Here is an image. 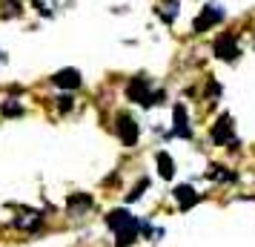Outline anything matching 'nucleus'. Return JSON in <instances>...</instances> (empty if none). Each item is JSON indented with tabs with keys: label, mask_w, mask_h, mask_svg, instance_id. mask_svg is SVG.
Returning a JSON list of instances; mask_svg holds the SVG:
<instances>
[{
	"label": "nucleus",
	"mask_w": 255,
	"mask_h": 247,
	"mask_svg": "<svg viewBox=\"0 0 255 247\" xmlns=\"http://www.w3.org/2000/svg\"><path fill=\"white\" fill-rule=\"evenodd\" d=\"M172 135L175 138H189L192 130H189V118H186V109L181 104L172 109Z\"/></svg>",
	"instance_id": "obj_7"
},
{
	"label": "nucleus",
	"mask_w": 255,
	"mask_h": 247,
	"mask_svg": "<svg viewBox=\"0 0 255 247\" xmlns=\"http://www.w3.org/2000/svg\"><path fill=\"white\" fill-rule=\"evenodd\" d=\"M106 224H109V230H115V233L132 230V227H143V222H138L129 210H112L106 216Z\"/></svg>",
	"instance_id": "obj_2"
},
{
	"label": "nucleus",
	"mask_w": 255,
	"mask_h": 247,
	"mask_svg": "<svg viewBox=\"0 0 255 247\" xmlns=\"http://www.w3.org/2000/svg\"><path fill=\"white\" fill-rule=\"evenodd\" d=\"M175 201H178L181 210H189V207L198 204V193L189 187V184H181V187H175Z\"/></svg>",
	"instance_id": "obj_9"
},
{
	"label": "nucleus",
	"mask_w": 255,
	"mask_h": 247,
	"mask_svg": "<svg viewBox=\"0 0 255 247\" xmlns=\"http://www.w3.org/2000/svg\"><path fill=\"white\" fill-rule=\"evenodd\" d=\"M6 12H9V14L20 12V3H14V0H9V3H6Z\"/></svg>",
	"instance_id": "obj_19"
},
{
	"label": "nucleus",
	"mask_w": 255,
	"mask_h": 247,
	"mask_svg": "<svg viewBox=\"0 0 255 247\" xmlns=\"http://www.w3.org/2000/svg\"><path fill=\"white\" fill-rule=\"evenodd\" d=\"M232 132H235V121L230 115H221L215 121V127H212V141L215 144H230Z\"/></svg>",
	"instance_id": "obj_6"
},
{
	"label": "nucleus",
	"mask_w": 255,
	"mask_h": 247,
	"mask_svg": "<svg viewBox=\"0 0 255 247\" xmlns=\"http://www.w3.org/2000/svg\"><path fill=\"white\" fill-rule=\"evenodd\" d=\"M158 173L166 181L175 176V164H172V158H169V153H158Z\"/></svg>",
	"instance_id": "obj_13"
},
{
	"label": "nucleus",
	"mask_w": 255,
	"mask_h": 247,
	"mask_svg": "<svg viewBox=\"0 0 255 247\" xmlns=\"http://www.w3.org/2000/svg\"><path fill=\"white\" fill-rule=\"evenodd\" d=\"M155 12H158V17H161L163 23H172L175 17H178V0H161Z\"/></svg>",
	"instance_id": "obj_11"
},
{
	"label": "nucleus",
	"mask_w": 255,
	"mask_h": 247,
	"mask_svg": "<svg viewBox=\"0 0 255 247\" xmlns=\"http://www.w3.org/2000/svg\"><path fill=\"white\" fill-rule=\"evenodd\" d=\"M66 207H69L72 216H78L81 210H89V207H92V199H89L86 193H78V196H72V199L66 201Z\"/></svg>",
	"instance_id": "obj_12"
},
{
	"label": "nucleus",
	"mask_w": 255,
	"mask_h": 247,
	"mask_svg": "<svg viewBox=\"0 0 255 247\" xmlns=\"http://www.w3.org/2000/svg\"><path fill=\"white\" fill-rule=\"evenodd\" d=\"M43 222V216L37 210H20V216H14V227H20V230H35L40 227Z\"/></svg>",
	"instance_id": "obj_10"
},
{
	"label": "nucleus",
	"mask_w": 255,
	"mask_h": 247,
	"mask_svg": "<svg viewBox=\"0 0 255 247\" xmlns=\"http://www.w3.org/2000/svg\"><path fill=\"white\" fill-rule=\"evenodd\" d=\"M58 109H60V112H69V109H72V95H63V98H58Z\"/></svg>",
	"instance_id": "obj_18"
},
{
	"label": "nucleus",
	"mask_w": 255,
	"mask_h": 247,
	"mask_svg": "<svg viewBox=\"0 0 255 247\" xmlns=\"http://www.w3.org/2000/svg\"><path fill=\"white\" fill-rule=\"evenodd\" d=\"M215 55H218L221 60H238V55H241L238 37L235 35H221L218 40H215Z\"/></svg>",
	"instance_id": "obj_4"
},
{
	"label": "nucleus",
	"mask_w": 255,
	"mask_h": 247,
	"mask_svg": "<svg viewBox=\"0 0 255 247\" xmlns=\"http://www.w3.org/2000/svg\"><path fill=\"white\" fill-rule=\"evenodd\" d=\"M146 187H149V181L143 178V181H140L138 187H135V190H132V193H129V196H127V201H138L140 196H143V190H146Z\"/></svg>",
	"instance_id": "obj_17"
},
{
	"label": "nucleus",
	"mask_w": 255,
	"mask_h": 247,
	"mask_svg": "<svg viewBox=\"0 0 255 247\" xmlns=\"http://www.w3.org/2000/svg\"><path fill=\"white\" fill-rule=\"evenodd\" d=\"M207 176H209V178H215V181H232V178H235L232 173H224L221 167H212V170H209Z\"/></svg>",
	"instance_id": "obj_16"
},
{
	"label": "nucleus",
	"mask_w": 255,
	"mask_h": 247,
	"mask_svg": "<svg viewBox=\"0 0 255 247\" xmlns=\"http://www.w3.org/2000/svg\"><path fill=\"white\" fill-rule=\"evenodd\" d=\"M127 95H129V101H135V104H140V106H152L158 98H163V92H158V95L152 92L146 78H132L129 86H127Z\"/></svg>",
	"instance_id": "obj_1"
},
{
	"label": "nucleus",
	"mask_w": 255,
	"mask_h": 247,
	"mask_svg": "<svg viewBox=\"0 0 255 247\" xmlns=\"http://www.w3.org/2000/svg\"><path fill=\"white\" fill-rule=\"evenodd\" d=\"M221 20H224V12H221L218 6H209V9H204V12L195 17L192 29H195V32H207V29H212V26L221 23Z\"/></svg>",
	"instance_id": "obj_5"
},
{
	"label": "nucleus",
	"mask_w": 255,
	"mask_h": 247,
	"mask_svg": "<svg viewBox=\"0 0 255 247\" xmlns=\"http://www.w3.org/2000/svg\"><path fill=\"white\" fill-rule=\"evenodd\" d=\"M32 3H35V9L43 14V17H52L55 9H58V3H55V0H32Z\"/></svg>",
	"instance_id": "obj_15"
},
{
	"label": "nucleus",
	"mask_w": 255,
	"mask_h": 247,
	"mask_svg": "<svg viewBox=\"0 0 255 247\" xmlns=\"http://www.w3.org/2000/svg\"><path fill=\"white\" fill-rule=\"evenodd\" d=\"M0 112H3V115H6V118H14V115H20L23 109H20V104H17L14 98H6V101L0 104Z\"/></svg>",
	"instance_id": "obj_14"
},
{
	"label": "nucleus",
	"mask_w": 255,
	"mask_h": 247,
	"mask_svg": "<svg viewBox=\"0 0 255 247\" xmlns=\"http://www.w3.org/2000/svg\"><path fill=\"white\" fill-rule=\"evenodd\" d=\"M52 83L60 89H78L81 86V72L78 69H60L52 75Z\"/></svg>",
	"instance_id": "obj_8"
},
{
	"label": "nucleus",
	"mask_w": 255,
	"mask_h": 247,
	"mask_svg": "<svg viewBox=\"0 0 255 247\" xmlns=\"http://www.w3.org/2000/svg\"><path fill=\"white\" fill-rule=\"evenodd\" d=\"M115 130H118V138L127 144V147H135L138 144V121L135 118H129V115H118V124H115Z\"/></svg>",
	"instance_id": "obj_3"
}]
</instances>
